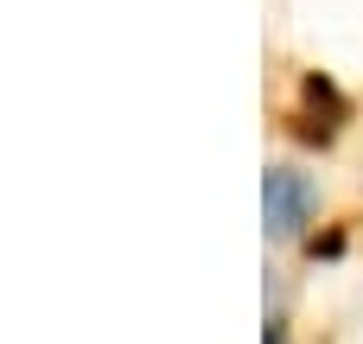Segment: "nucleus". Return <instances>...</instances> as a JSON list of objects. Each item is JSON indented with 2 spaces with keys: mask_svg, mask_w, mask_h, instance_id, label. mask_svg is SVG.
<instances>
[{
  "mask_svg": "<svg viewBox=\"0 0 363 344\" xmlns=\"http://www.w3.org/2000/svg\"><path fill=\"white\" fill-rule=\"evenodd\" d=\"M262 198H268V230H274V236H294L300 217H306V179H294V172H268Z\"/></svg>",
  "mask_w": 363,
  "mask_h": 344,
  "instance_id": "obj_1",
  "label": "nucleus"
}]
</instances>
